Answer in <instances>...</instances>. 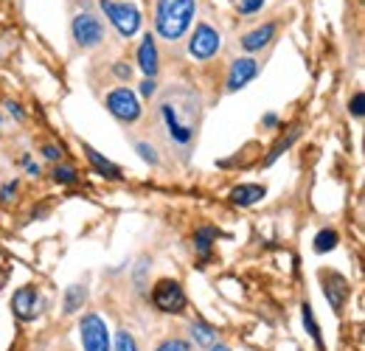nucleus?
<instances>
[{"instance_id": "27", "label": "nucleus", "mask_w": 365, "mask_h": 351, "mask_svg": "<svg viewBox=\"0 0 365 351\" xmlns=\"http://www.w3.org/2000/svg\"><path fill=\"white\" fill-rule=\"evenodd\" d=\"M138 152H140V158H143V161H149V163H158V152H155L149 143H138Z\"/></svg>"}, {"instance_id": "7", "label": "nucleus", "mask_w": 365, "mask_h": 351, "mask_svg": "<svg viewBox=\"0 0 365 351\" xmlns=\"http://www.w3.org/2000/svg\"><path fill=\"white\" fill-rule=\"evenodd\" d=\"M79 332H82V346L85 351H110V332H107V323L104 317L98 315H85L82 323H79Z\"/></svg>"}, {"instance_id": "5", "label": "nucleus", "mask_w": 365, "mask_h": 351, "mask_svg": "<svg viewBox=\"0 0 365 351\" xmlns=\"http://www.w3.org/2000/svg\"><path fill=\"white\" fill-rule=\"evenodd\" d=\"M152 301L160 312H169V315H178L185 309V292H182L180 281L175 278H160L152 290Z\"/></svg>"}, {"instance_id": "6", "label": "nucleus", "mask_w": 365, "mask_h": 351, "mask_svg": "<svg viewBox=\"0 0 365 351\" xmlns=\"http://www.w3.org/2000/svg\"><path fill=\"white\" fill-rule=\"evenodd\" d=\"M220 45H222L220 31H217L214 26H208V23H200V26L194 29V34L188 37V54H191L194 59L205 62V59H211V56L220 51Z\"/></svg>"}, {"instance_id": "10", "label": "nucleus", "mask_w": 365, "mask_h": 351, "mask_svg": "<svg viewBox=\"0 0 365 351\" xmlns=\"http://www.w3.org/2000/svg\"><path fill=\"white\" fill-rule=\"evenodd\" d=\"M11 312H14V317H20V320H34V317L40 315V292H37L31 284L20 287V290L11 295Z\"/></svg>"}, {"instance_id": "26", "label": "nucleus", "mask_w": 365, "mask_h": 351, "mask_svg": "<svg viewBox=\"0 0 365 351\" xmlns=\"http://www.w3.org/2000/svg\"><path fill=\"white\" fill-rule=\"evenodd\" d=\"M349 110H351V116H354V118H363L365 116V96L363 93H354V98H351Z\"/></svg>"}, {"instance_id": "24", "label": "nucleus", "mask_w": 365, "mask_h": 351, "mask_svg": "<svg viewBox=\"0 0 365 351\" xmlns=\"http://www.w3.org/2000/svg\"><path fill=\"white\" fill-rule=\"evenodd\" d=\"M53 180L62 183V185H71V183H76V172L71 166H56L53 169Z\"/></svg>"}, {"instance_id": "9", "label": "nucleus", "mask_w": 365, "mask_h": 351, "mask_svg": "<svg viewBox=\"0 0 365 351\" xmlns=\"http://www.w3.org/2000/svg\"><path fill=\"white\" fill-rule=\"evenodd\" d=\"M73 37L82 48H96L104 40V26H101V20L96 14L82 11V14L73 17Z\"/></svg>"}, {"instance_id": "22", "label": "nucleus", "mask_w": 365, "mask_h": 351, "mask_svg": "<svg viewBox=\"0 0 365 351\" xmlns=\"http://www.w3.org/2000/svg\"><path fill=\"white\" fill-rule=\"evenodd\" d=\"M113 351H138L135 337H133L127 329H121V332L115 335V349H113Z\"/></svg>"}, {"instance_id": "20", "label": "nucleus", "mask_w": 365, "mask_h": 351, "mask_svg": "<svg viewBox=\"0 0 365 351\" xmlns=\"http://www.w3.org/2000/svg\"><path fill=\"white\" fill-rule=\"evenodd\" d=\"M312 248H315V253H329V250H334V248H337V230L323 228L318 236H315Z\"/></svg>"}, {"instance_id": "3", "label": "nucleus", "mask_w": 365, "mask_h": 351, "mask_svg": "<svg viewBox=\"0 0 365 351\" xmlns=\"http://www.w3.org/2000/svg\"><path fill=\"white\" fill-rule=\"evenodd\" d=\"M101 3V11L110 17V23L118 29L121 37H133L138 29H140V11L138 6L127 3V0H98Z\"/></svg>"}, {"instance_id": "16", "label": "nucleus", "mask_w": 365, "mask_h": 351, "mask_svg": "<svg viewBox=\"0 0 365 351\" xmlns=\"http://www.w3.org/2000/svg\"><path fill=\"white\" fill-rule=\"evenodd\" d=\"M217 242V228H211V225H205V228H200L197 233H194V250L205 259L208 253H211V245Z\"/></svg>"}, {"instance_id": "31", "label": "nucleus", "mask_w": 365, "mask_h": 351, "mask_svg": "<svg viewBox=\"0 0 365 351\" xmlns=\"http://www.w3.org/2000/svg\"><path fill=\"white\" fill-rule=\"evenodd\" d=\"M14 191H17V183H6V185H3V200H9Z\"/></svg>"}, {"instance_id": "35", "label": "nucleus", "mask_w": 365, "mask_h": 351, "mask_svg": "<svg viewBox=\"0 0 365 351\" xmlns=\"http://www.w3.org/2000/svg\"><path fill=\"white\" fill-rule=\"evenodd\" d=\"M29 175H31V177H37V175H40V166H34V163H29Z\"/></svg>"}, {"instance_id": "30", "label": "nucleus", "mask_w": 365, "mask_h": 351, "mask_svg": "<svg viewBox=\"0 0 365 351\" xmlns=\"http://www.w3.org/2000/svg\"><path fill=\"white\" fill-rule=\"evenodd\" d=\"M43 155H46L48 161H56V158H59V155H62V152H59V149H56V146H43Z\"/></svg>"}, {"instance_id": "2", "label": "nucleus", "mask_w": 365, "mask_h": 351, "mask_svg": "<svg viewBox=\"0 0 365 351\" xmlns=\"http://www.w3.org/2000/svg\"><path fill=\"white\" fill-rule=\"evenodd\" d=\"M160 116H163V124H166V132H169V138L175 141V143H180V146H188L191 143V138H194V124H197V113L191 116H182L180 107H178V101H175V96H169V98H163V104H160Z\"/></svg>"}, {"instance_id": "25", "label": "nucleus", "mask_w": 365, "mask_h": 351, "mask_svg": "<svg viewBox=\"0 0 365 351\" xmlns=\"http://www.w3.org/2000/svg\"><path fill=\"white\" fill-rule=\"evenodd\" d=\"M262 6H264V0H239V14L250 17V14H256Z\"/></svg>"}, {"instance_id": "34", "label": "nucleus", "mask_w": 365, "mask_h": 351, "mask_svg": "<svg viewBox=\"0 0 365 351\" xmlns=\"http://www.w3.org/2000/svg\"><path fill=\"white\" fill-rule=\"evenodd\" d=\"M208 351H230L228 346H222V343H211V346H208Z\"/></svg>"}, {"instance_id": "19", "label": "nucleus", "mask_w": 365, "mask_h": 351, "mask_svg": "<svg viewBox=\"0 0 365 351\" xmlns=\"http://www.w3.org/2000/svg\"><path fill=\"white\" fill-rule=\"evenodd\" d=\"M85 295H88L85 284H73V287H68V292H65V312H68V315L79 312V307L85 304Z\"/></svg>"}, {"instance_id": "14", "label": "nucleus", "mask_w": 365, "mask_h": 351, "mask_svg": "<svg viewBox=\"0 0 365 351\" xmlns=\"http://www.w3.org/2000/svg\"><path fill=\"white\" fill-rule=\"evenodd\" d=\"M275 37V23H264V26H259V29H253V31H247L245 37H242V48L245 51H262L264 45H270Z\"/></svg>"}, {"instance_id": "15", "label": "nucleus", "mask_w": 365, "mask_h": 351, "mask_svg": "<svg viewBox=\"0 0 365 351\" xmlns=\"http://www.w3.org/2000/svg\"><path fill=\"white\" fill-rule=\"evenodd\" d=\"M85 155H88V161L93 163V169H96L101 177H107V180H121V169H118L113 161L101 158V155H98L93 146H85Z\"/></svg>"}, {"instance_id": "18", "label": "nucleus", "mask_w": 365, "mask_h": 351, "mask_svg": "<svg viewBox=\"0 0 365 351\" xmlns=\"http://www.w3.org/2000/svg\"><path fill=\"white\" fill-rule=\"evenodd\" d=\"M191 337H194L202 349H208L211 343H217V332H214L208 323H202V320H191Z\"/></svg>"}, {"instance_id": "33", "label": "nucleus", "mask_w": 365, "mask_h": 351, "mask_svg": "<svg viewBox=\"0 0 365 351\" xmlns=\"http://www.w3.org/2000/svg\"><path fill=\"white\" fill-rule=\"evenodd\" d=\"M264 124H267V127H275V124H278V116H275V113H267V116H264Z\"/></svg>"}, {"instance_id": "28", "label": "nucleus", "mask_w": 365, "mask_h": 351, "mask_svg": "<svg viewBox=\"0 0 365 351\" xmlns=\"http://www.w3.org/2000/svg\"><path fill=\"white\" fill-rule=\"evenodd\" d=\"M155 90H158L155 79H143V85H140V96H152Z\"/></svg>"}, {"instance_id": "23", "label": "nucleus", "mask_w": 365, "mask_h": 351, "mask_svg": "<svg viewBox=\"0 0 365 351\" xmlns=\"http://www.w3.org/2000/svg\"><path fill=\"white\" fill-rule=\"evenodd\" d=\"M158 351H194L191 349V343L188 340H182V337H172V340H163Z\"/></svg>"}, {"instance_id": "4", "label": "nucleus", "mask_w": 365, "mask_h": 351, "mask_svg": "<svg viewBox=\"0 0 365 351\" xmlns=\"http://www.w3.org/2000/svg\"><path fill=\"white\" fill-rule=\"evenodd\" d=\"M104 104H107V110H110L118 121H124V124H133V121H138V116H140V101H138V96L130 88L110 90L107 98H104Z\"/></svg>"}, {"instance_id": "13", "label": "nucleus", "mask_w": 365, "mask_h": 351, "mask_svg": "<svg viewBox=\"0 0 365 351\" xmlns=\"http://www.w3.org/2000/svg\"><path fill=\"white\" fill-rule=\"evenodd\" d=\"M264 194H267L264 185H259V183H242V185H236V188L230 191V200H233L236 205H256V203L264 200Z\"/></svg>"}, {"instance_id": "8", "label": "nucleus", "mask_w": 365, "mask_h": 351, "mask_svg": "<svg viewBox=\"0 0 365 351\" xmlns=\"http://www.w3.org/2000/svg\"><path fill=\"white\" fill-rule=\"evenodd\" d=\"M320 281H323V295L329 298V307L340 315L343 307H346V301H349V295H351L349 281L340 273H334V270H323L320 273Z\"/></svg>"}, {"instance_id": "1", "label": "nucleus", "mask_w": 365, "mask_h": 351, "mask_svg": "<svg viewBox=\"0 0 365 351\" xmlns=\"http://www.w3.org/2000/svg\"><path fill=\"white\" fill-rule=\"evenodd\" d=\"M194 14H197V0H158L155 29L163 40L175 43L188 31Z\"/></svg>"}, {"instance_id": "12", "label": "nucleus", "mask_w": 365, "mask_h": 351, "mask_svg": "<svg viewBox=\"0 0 365 351\" xmlns=\"http://www.w3.org/2000/svg\"><path fill=\"white\" fill-rule=\"evenodd\" d=\"M138 65L146 73V79H155L158 73V48H155V37H143V43L138 48Z\"/></svg>"}, {"instance_id": "17", "label": "nucleus", "mask_w": 365, "mask_h": 351, "mask_svg": "<svg viewBox=\"0 0 365 351\" xmlns=\"http://www.w3.org/2000/svg\"><path fill=\"white\" fill-rule=\"evenodd\" d=\"M301 317H304V326H307V332L312 335V340H315V346L323 351V337H320V326L318 320H315V312H312V304L309 301H304L301 304Z\"/></svg>"}, {"instance_id": "29", "label": "nucleus", "mask_w": 365, "mask_h": 351, "mask_svg": "<svg viewBox=\"0 0 365 351\" xmlns=\"http://www.w3.org/2000/svg\"><path fill=\"white\" fill-rule=\"evenodd\" d=\"M130 73H133L130 65H115V76H118V79H130Z\"/></svg>"}, {"instance_id": "11", "label": "nucleus", "mask_w": 365, "mask_h": 351, "mask_svg": "<svg viewBox=\"0 0 365 351\" xmlns=\"http://www.w3.org/2000/svg\"><path fill=\"white\" fill-rule=\"evenodd\" d=\"M256 73H259V62H256V59H250V56H239L228 71V90L230 93L242 90L247 82H253V79H256Z\"/></svg>"}, {"instance_id": "32", "label": "nucleus", "mask_w": 365, "mask_h": 351, "mask_svg": "<svg viewBox=\"0 0 365 351\" xmlns=\"http://www.w3.org/2000/svg\"><path fill=\"white\" fill-rule=\"evenodd\" d=\"M9 113H11V116H17V118H23V107H20V104H14V101H9Z\"/></svg>"}, {"instance_id": "21", "label": "nucleus", "mask_w": 365, "mask_h": 351, "mask_svg": "<svg viewBox=\"0 0 365 351\" xmlns=\"http://www.w3.org/2000/svg\"><path fill=\"white\" fill-rule=\"evenodd\" d=\"M298 135H301V127H292V130H289V135H287L284 141H278V143H275L273 152L267 155V166H270V163H275V161H278V158H281V155H284V152H287V149H289V146L298 141Z\"/></svg>"}]
</instances>
